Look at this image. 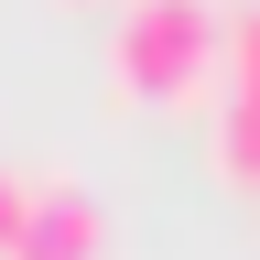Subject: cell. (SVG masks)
Listing matches in <instances>:
<instances>
[{
  "label": "cell",
  "mask_w": 260,
  "mask_h": 260,
  "mask_svg": "<svg viewBox=\"0 0 260 260\" xmlns=\"http://www.w3.org/2000/svg\"><path fill=\"white\" fill-rule=\"evenodd\" d=\"M217 174L260 195V98H217Z\"/></svg>",
  "instance_id": "obj_3"
},
{
  "label": "cell",
  "mask_w": 260,
  "mask_h": 260,
  "mask_svg": "<svg viewBox=\"0 0 260 260\" xmlns=\"http://www.w3.org/2000/svg\"><path fill=\"white\" fill-rule=\"evenodd\" d=\"M11 260H109V206H98L76 174H32V206H22Z\"/></svg>",
  "instance_id": "obj_2"
},
{
  "label": "cell",
  "mask_w": 260,
  "mask_h": 260,
  "mask_svg": "<svg viewBox=\"0 0 260 260\" xmlns=\"http://www.w3.org/2000/svg\"><path fill=\"white\" fill-rule=\"evenodd\" d=\"M109 76L141 109H195L228 87V0H119Z\"/></svg>",
  "instance_id": "obj_1"
},
{
  "label": "cell",
  "mask_w": 260,
  "mask_h": 260,
  "mask_svg": "<svg viewBox=\"0 0 260 260\" xmlns=\"http://www.w3.org/2000/svg\"><path fill=\"white\" fill-rule=\"evenodd\" d=\"M217 98H260V0L228 11V87Z\"/></svg>",
  "instance_id": "obj_4"
},
{
  "label": "cell",
  "mask_w": 260,
  "mask_h": 260,
  "mask_svg": "<svg viewBox=\"0 0 260 260\" xmlns=\"http://www.w3.org/2000/svg\"><path fill=\"white\" fill-rule=\"evenodd\" d=\"M22 206H32V174L0 162V260H11V239H22Z\"/></svg>",
  "instance_id": "obj_5"
}]
</instances>
